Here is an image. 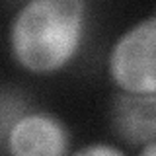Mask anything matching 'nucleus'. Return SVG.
Wrapping results in <instances>:
<instances>
[{
    "mask_svg": "<svg viewBox=\"0 0 156 156\" xmlns=\"http://www.w3.org/2000/svg\"><path fill=\"white\" fill-rule=\"evenodd\" d=\"M109 70L125 92L156 94V16L140 22L117 41Z\"/></svg>",
    "mask_w": 156,
    "mask_h": 156,
    "instance_id": "obj_2",
    "label": "nucleus"
},
{
    "mask_svg": "<svg viewBox=\"0 0 156 156\" xmlns=\"http://www.w3.org/2000/svg\"><path fill=\"white\" fill-rule=\"evenodd\" d=\"M82 154H104V156H111V154H115V156H119L121 152L119 150H115V148H111V146H90V148H84L82 150Z\"/></svg>",
    "mask_w": 156,
    "mask_h": 156,
    "instance_id": "obj_5",
    "label": "nucleus"
},
{
    "mask_svg": "<svg viewBox=\"0 0 156 156\" xmlns=\"http://www.w3.org/2000/svg\"><path fill=\"white\" fill-rule=\"evenodd\" d=\"M66 131L47 115H27L14 125L10 150L22 156H57L66 150Z\"/></svg>",
    "mask_w": 156,
    "mask_h": 156,
    "instance_id": "obj_3",
    "label": "nucleus"
},
{
    "mask_svg": "<svg viewBox=\"0 0 156 156\" xmlns=\"http://www.w3.org/2000/svg\"><path fill=\"white\" fill-rule=\"evenodd\" d=\"M80 35V0H31L14 20L12 51L23 68L51 72L70 61Z\"/></svg>",
    "mask_w": 156,
    "mask_h": 156,
    "instance_id": "obj_1",
    "label": "nucleus"
},
{
    "mask_svg": "<svg viewBox=\"0 0 156 156\" xmlns=\"http://www.w3.org/2000/svg\"><path fill=\"white\" fill-rule=\"evenodd\" d=\"M143 154H146V156H156V143H154V140L148 146H144V148H143Z\"/></svg>",
    "mask_w": 156,
    "mask_h": 156,
    "instance_id": "obj_6",
    "label": "nucleus"
},
{
    "mask_svg": "<svg viewBox=\"0 0 156 156\" xmlns=\"http://www.w3.org/2000/svg\"><path fill=\"white\" fill-rule=\"evenodd\" d=\"M117 135L131 144L156 140V94H125L113 109Z\"/></svg>",
    "mask_w": 156,
    "mask_h": 156,
    "instance_id": "obj_4",
    "label": "nucleus"
}]
</instances>
